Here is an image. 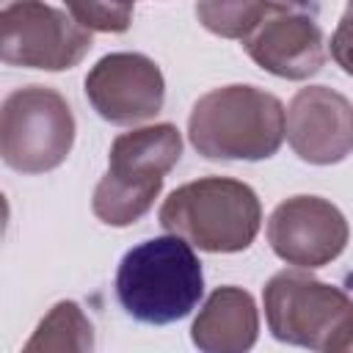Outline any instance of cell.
Wrapping results in <instances>:
<instances>
[{
  "label": "cell",
  "instance_id": "obj_1",
  "mask_svg": "<svg viewBox=\"0 0 353 353\" xmlns=\"http://www.w3.org/2000/svg\"><path fill=\"white\" fill-rule=\"evenodd\" d=\"M204 292L201 262L176 234L152 237L130 248L116 270V295L130 317L165 325L188 317Z\"/></svg>",
  "mask_w": 353,
  "mask_h": 353
},
{
  "label": "cell",
  "instance_id": "obj_2",
  "mask_svg": "<svg viewBox=\"0 0 353 353\" xmlns=\"http://www.w3.org/2000/svg\"><path fill=\"white\" fill-rule=\"evenodd\" d=\"M284 105L265 88L223 85L196 99L188 135L210 160H265L284 141Z\"/></svg>",
  "mask_w": 353,
  "mask_h": 353
},
{
  "label": "cell",
  "instance_id": "obj_3",
  "mask_svg": "<svg viewBox=\"0 0 353 353\" xmlns=\"http://www.w3.org/2000/svg\"><path fill=\"white\" fill-rule=\"evenodd\" d=\"M160 226L193 248L237 254L254 243L262 226V207L245 182L204 176L176 188L163 201Z\"/></svg>",
  "mask_w": 353,
  "mask_h": 353
},
{
  "label": "cell",
  "instance_id": "obj_4",
  "mask_svg": "<svg viewBox=\"0 0 353 353\" xmlns=\"http://www.w3.org/2000/svg\"><path fill=\"white\" fill-rule=\"evenodd\" d=\"M179 154L182 138L174 124H152L119 135L108 154V171L91 199L94 215L108 226H130L143 218Z\"/></svg>",
  "mask_w": 353,
  "mask_h": 353
},
{
  "label": "cell",
  "instance_id": "obj_5",
  "mask_svg": "<svg viewBox=\"0 0 353 353\" xmlns=\"http://www.w3.org/2000/svg\"><path fill=\"white\" fill-rule=\"evenodd\" d=\"M270 334L312 353H336L353 339V298L303 270H281L265 284Z\"/></svg>",
  "mask_w": 353,
  "mask_h": 353
},
{
  "label": "cell",
  "instance_id": "obj_6",
  "mask_svg": "<svg viewBox=\"0 0 353 353\" xmlns=\"http://www.w3.org/2000/svg\"><path fill=\"white\" fill-rule=\"evenodd\" d=\"M74 143L69 102L50 85H25L6 97L0 110V154L19 174L58 168Z\"/></svg>",
  "mask_w": 353,
  "mask_h": 353
},
{
  "label": "cell",
  "instance_id": "obj_7",
  "mask_svg": "<svg viewBox=\"0 0 353 353\" xmlns=\"http://www.w3.org/2000/svg\"><path fill=\"white\" fill-rule=\"evenodd\" d=\"M91 50L85 30L66 8L47 3H8L0 11V58L11 66L61 72Z\"/></svg>",
  "mask_w": 353,
  "mask_h": 353
},
{
  "label": "cell",
  "instance_id": "obj_8",
  "mask_svg": "<svg viewBox=\"0 0 353 353\" xmlns=\"http://www.w3.org/2000/svg\"><path fill=\"white\" fill-rule=\"evenodd\" d=\"M265 72L284 80H306L325 63V39L309 6L268 3L265 17L243 41Z\"/></svg>",
  "mask_w": 353,
  "mask_h": 353
},
{
  "label": "cell",
  "instance_id": "obj_9",
  "mask_svg": "<svg viewBox=\"0 0 353 353\" xmlns=\"http://www.w3.org/2000/svg\"><path fill=\"white\" fill-rule=\"evenodd\" d=\"M350 229L339 207L320 196H292L268 218L273 254L295 268L312 270L334 262L347 245Z\"/></svg>",
  "mask_w": 353,
  "mask_h": 353
},
{
  "label": "cell",
  "instance_id": "obj_10",
  "mask_svg": "<svg viewBox=\"0 0 353 353\" xmlns=\"http://www.w3.org/2000/svg\"><path fill=\"white\" fill-rule=\"evenodd\" d=\"M91 108L110 124H138L160 113L165 80L160 66L141 52H110L85 74Z\"/></svg>",
  "mask_w": 353,
  "mask_h": 353
},
{
  "label": "cell",
  "instance_id": "obj_11",
  "mask_svg": "<svg viewBox=\"0 0 353 353\" xmlns=\"http://www.w3.org/2000/svg\"><path fill=\"white\" fill-rule=\"evenodd\" d=\"M284 135L301 160L334 165L353 152V102L328 85L301 88L287 108Z\"/></svg>",
  "mask_w": 353,
  "mask_h": 353
},
{
  "label": "cell",
  "instance_id": "obj_12",
  "mask_svg": "<svg viewBox=\"0 0 353 353\" xmlns=\"http://www.w3.org/2000/svg\"><path fill=\"white\" fill-rule=\"evenodd\" d=\"M259 336V314L251 292L218 287L199 309L190 339L201 353H248Z\"/></svg>",
  "mask_w": 353,
  "mask_h": 353
},
{
  "label": "cell",
  "instance_id": "obj_13",
  "mask_svg": "<svg viewBox=\"0 0 353 353\" xmlns=\"http://www.w3.org/2000/svg\"><path fill=\"white\" fill-rule=\"evenodd\" d=\"M91 350H94V325L74 301L55 303L41 317V323L22 347V353H91Z\"/></svg>",
  "mask_w": 353,
  "mask_h": 353
},
{
  "label": "cell",
  "instance_id": "obj_14",
  "mask_svg": "<svg viewBox=\"0 0 353 353\" xmlns=\"http://www.w3.org/2000/svg\"><path fill=\"white\" fill-rule=\"evenodd\" d=\"M265 11H268V3H199L196 6V17L207 30L223 39H243V41L259 25Z\"/></svg>",
  "mask_w": 353,
  "mask_h": 353
},
{
  "label": "cell",
  "instance_id": "obj_15",
  "mask_svg": "<svg viewBox=\"0 0 353 353\" xmlns=\"http://www.w3.org/2000/svg\"><path fill=\"white\" fill-rule=\"evenodd\" d=\"M66 11L85 30L121 33L132 22V6L130 3H69Z\"/></svg>",
  "mask_w": 353,
  "mask_h": 353
},
{
  "label": "cell",
  "instance_id": "obj_16",
  "mask_svg": "<svg viewBox=\"0 0 353 353\" xmlns=\"http://www.w3.org/2000/svg\"><path fill=\"white\" fill-rule=\"evenodd\" d=\"M331 58L347 72L353 74V3H347L334 36H331Z\"/></svg>",
  "mask_w": 353,
  "mask_h": 353
},
{
  "label": "cell",
  "instance_id": "obj_17",
  "mask_svg": "<svg viewBox=\"0 0 353 353\" xmlns=\"http://www.w3.org/2000/svg\"><path fill=\"white\" fill-rule=\"evenodd\" d=\"M336 353H353V339H350V342H347L342 350H336Z\"/></svg>",
  "mask_w": 353,
  "mask_h": 353
}]
</instances>
